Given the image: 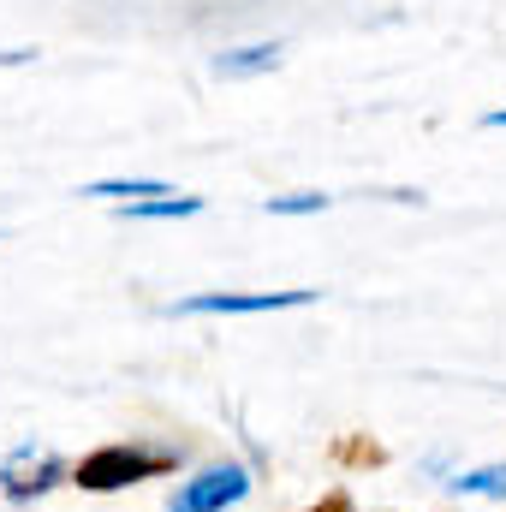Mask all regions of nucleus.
<instances>
[{
    "label": "nucleus",
    "mask_w": 506,
    "mask_h": 512,
    "mask_svg": "<svg viewBox=\"0 0 506 512\" xmlns=\"http://www.w3.org/2000/svg\"><path fill=\"white\" fill-rule=\"evenodd\" d=\"M173 459L167 453H137V447H102L78 465V489H96V495H114V489H131L155 471H167Z\"/></svg>",
    "instance_id": "1"
},
{
    "label": "nucleus",
    "mask_w": 506,
    "mask_h": 512,
    "mask_svg": "<svg viewBox=\"0 0 506 512\" xmlns=\"http://www.w3.org/2000/svg\"><path fill=\"white\" fill-rule=\"evenodd\" d=\"M203 209V197H149V203H126L131 221H185V215H197Z\"/></svg>",
    "instance_id": "7"
},
{
    "label": "nucleus",
    "mask_w": 506,
    "mask_h": 512,
    "mask_svg": "<svg viewBox=\"0 0 506 512\" xmlns=\"http://www.w3.org/2000/svg\"><path fill=\"white\" fill-rule=\"evenodd\" d=\"M54 477H60V459H54V453H36V447H18V453H12V465L0 471V483H6V495H12V501L42 495Z\"/></svg>",
    "instance_id": "4"
},
{
    "label": "nucleus",
    "mask_w": 506,
    "mask_h": 512,
    "mask_svg": "<svg viewBox=\"0 0 506 512\" xmlns=\"http://www.w3.org/2000/svg\"><path fill=\"white\" fill-rule=\"evenodd\" d=\"M280 66V48L274 42H256V48H233L215 60V78H256V72H274Z\"/></svg>",
    "instance_id": "5"
},
{
    "label": "nucleus",
    "mask_w": 506,
    "mask_h": 512,
    "mask_svg": "<svg viewBox=\"0 0 506 512\" xmlns=\"http://www.w3.org/2000/svg\"><path fill=\"white\" fill-rule=\"evenodd\" d=\"M328 197L322 191H292V197H268V215H322Z\"/></svg>",
    "instance_id": "9"
},
{
    "label": "nucleus",
    "mask_w": 506,
    "mask_h": 512,
    "mask_svg": "<svg viewBox=\"0 0 506 512\" xmlns=\"http://www.w3.org/2000/svg\"><path fill=\"white\" fill-rule=\"evenodd\" d=\"M298 304H316V292L310 286H292V292H203V298L173 304V316H274V310H298Z\"/></svg>",
    "instance_id": "2"
},
{
    "label": "nucleus",
    "mask_w": 506,
    "mask_h": 512,
    "mask_svg": "<svg viewBox=\"0 0 506 512\" xmlns=\"http://www.w3.org/2000/svg\"><path fill=\"white\" fill-rule=\"evenodd\" d=\"M483 126H495V131H506V108H495V114H489V120H483Z\"/></svg>",
    "instance_id": "10"
},
{
    "label": "nucleus",
    "mask_w": 506,
    "mask_h": 512,
    "mask_svg": "<svg viewBox=\"0 0 506 512\" xmlns=\"http://www.w3.org/2000/svg\"><path fill=\"white\" fill-rule=\"evenodd\" d=\"M447 495H489V501H506V465H483V471L447 477Z\"/></svg>",
    "instance_id": "6"
},
{
    "label": "nucleus",
    "mask_w": 506,
    "mask_h": 512,
    "mask_svg": "<svg viewBox=\"0 0 506 512\" xmlns=\"http://www.w3.org/2000/svg\"><path fill=\"white\" fill-rule=\"evenodd\" d=\"M78 197H131V203L143 197V203H149V197H173V185H161V179H96V185H84Z\"/></svg>",
    "instance_id": "8"
},
{
    "label": "nucleus",
    "mask_w": 506,
    "mask_h": 512,
    "mask_svg": "<svg viewBox=\"0 0 506 512\" xmlns=\"http://www.w3.org/2000/svg\"><path fill=\"white\" fill-rule=\"evenodd\" d=\"M251 495V471L245 465H209L191 483H179V495L167 501V512H227Z\"/></svg>",
    "instance_id": "3"
}]
</instances>
